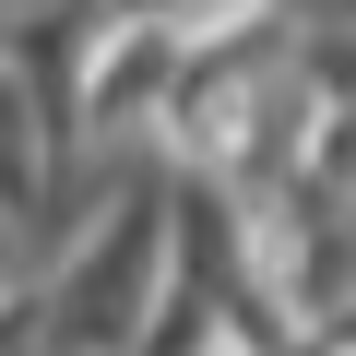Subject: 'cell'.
<instances>
[{
  "label": "cell",
  "mask_w": 356,
  "mask_h": 356,
  "mask_svg": "<svg viewBox=\"0 0 356 356\" xmlns=\"http://www.w3.org/2000/svg\"><path fill=\"white\" fill-rule=\"evenodd\" d=\"M36 191H48V131L24 72H0V214H36Z\"/></svg>",
  "instance_id": "6da1fadb"
}]
</instances>
